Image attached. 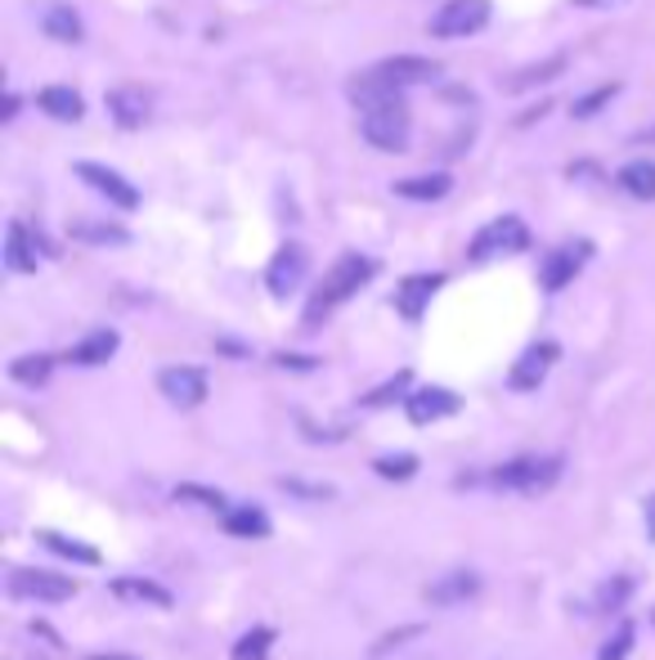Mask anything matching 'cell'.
Returning <instances> with one entry per match:
<instances>
[{
	"label": "cell",
	"instance_id": "cell-1",
	"mask_svg": "<svg viewBox=\"0 0 655 660\" xmlns=\"http://www.w3.org/2000/svg\"><path fill=\"white\" fill-rule=\"evenodd\" d=\"M373 274H377V261H373V257L346 252V257H342L333 270H328V274L319 279V288L310 292V301H305V314H301V319H305V328H319V323H323L328 314H333L337 306H346V301H351V297H355V292H360V288H364Z\"/></svg>",
	"mask_w": 655,
	"mask_h": 660
},
{
	"label": "cell",
	"instance_id": "cell-2",
	"mask_svg": "<svg viewBox=\"0 0 655 660\" xmlns=\"http://www.w3.org/2000/svg\"><path fill=\"white\" fill-rule=\"evenodd\" d=\"M562 472H566L562 454H516L512 463L490 472V486L503 494H543L562 481Z\"/></svg>",
	"mask_w": 655,
	"mask_h": 660
},
{
	"label": "cell",
	"instance_id": "cell-3",
	"mask_svg": "<svg viewBox=\"0 0 655 660\" xmlns=\"http://www.w3.org/2000/svg\"><path fill=\"white\" fill-rule=\"evenodd\" d=\"M360 113H364L360 118V131H364V140L373 149H382V153H404L409 149V140H413V113H409V103L400 94L377 99V103L360 108Z\"/></svg>",
	"mask_w": 655,
	"mask_h": 660
},
{
	"label": "cell",
	"instance_id": "cell-4",
	"mask_svg": "<svg viewBox=\"0 0 655 660\" xmlns=\"http://www.w3.org/2000/svg\"><path fill=\"white\" fill-rule=\"evenodd\" d=\"M6 589H10L14 602H41V607H59V602H72L81 593V584L72 576L37 571V567H14L10 580H6Z\"/></svg>",
	"mask_w": 655,
	"mask_h": 660
},
{
	"label": "cell",
	"instance_id": "cell-5",
	"mask_svg": "<svg viewBox=\"0 0 655 660\" xmlns=\"http://www.w3.org/2000/svg\"><path fill=\"white\" fill-rule=\"evenodd\" d=\"M525 248H530L525 220L521 216H498V220H490V226L472 239L467 257L472 261H494V257H512V252H525Z\"/></svg>",
	"mask_w": 655,
	"mask_h": 660
},
{
	"label": "cell",
	"instance_id": "cell-6",
	"mask_svg": "<svg viewBox=\"0 0 655 660\" xmlns=\"http://www.w3.org/2000/svg\"><path fill=\"white\" fill-rule=\"evenodd\" d=\"M490 23V0H445L441 10L431 14V37L441 41H458V37H472Z\"/></svg>",
	"mask_w": 655,
	"mask_h": 660
},
{
	"label": "cell",
	"instance_id": "cell-7",
	"mask_svg": "<svg viewBox=\"0 0 655 660\" xmlns=\"http://www.w3.org/2000/svg\"><path fill=\"white\" fill-rule=\"evenodd\" d=\"M158 391H162L175 409H198V404L206 400L211 382H206V369H198V364H171V369L158 373Z\"/></svg>",
	"mask_w": 655,
	"mask_h": 660
},
{
	"label": "cell",
	"instance_id": "cell-8",
	"mask_svg": "<svg viewBox=\"0 0 655 660\" xmlns=\"http://www.w3.org/2000/svg\"><path fill=\"white\" fill-rule=\"evenodd\" d=\"M77 180H85L94 193H103L113 207H122V211H131V207H140V189L127 180V176H118L113 167H99V162H77Z\"/></svg>",
	"mask_w": 655,
	"mask_h": 660
},
{
	"label": "cell",
	"instance_id": "cell-9",
	"mask_svg": "<svg viewBox=\"0 0 655 660\" xmlns=\"http://www.w3.org/2000/svg\"><path fill=\"white\" fill-rule=\"evenodd\" d=\"M588 257H593V243L588 239H575V243H562L557 252H548V257H543V288L562 292L588 266Z\"/></svg>",
	"mask_w": 655,
	"mask_h": 660
},
{
	"label": "cell",
	"instance_id": "cell-10",
	"mask_svg": "<svg viewBox=\"0 0 655 660\" xmlns=\"http://www.w3.org/2000/svg\"><path fill=\"white\" fill-rule=\"evenodd\" d=\"M562 360V347L557 342H534L516 364H512V373H507V387L512 391H534L543 378L553 373V364Z\"/></svg>",
	"mask_w": 655,
	"mask_h": 660
},
{
	"label": "cell",
	"instance_id": "cell-11",
	"mask_svg": "<svg viewBox=\"0 0 655 660\" xmlns=\"http://www.w3.org/2000/svg\"><path fill=\"white\" fill-rule=\"evenodd\" d=\"M458 409H463V400H458L454 391H445V387H417V391H409V400H404V413H409L413 427L454 418Z\"/></svg>",
	"mask_w": 655,
	"mask_h": 660
},
{
	"label": "cell",
	"instance_id": "cell-12",
	"mask_svg": "<svg viewBox=\"0 0 655 660\" xmlns=\"http://www.w3.org/2000/svg\"><path fill=\"white\" fill-rule=\"evenodd\" d=\"M305 270H310V252H305L301 243H288V248L274 252V261H270V270H265V288H270L274 297H288V292L301 288Z\"/></svg>",
	"mask_w": 655,
	"mask_h": 660
},
{
	"label": "cell",
	"instance_id": "cell-13",
	"mask_svg": "<svg viewBox=\"0 0 655 660\" xmlns=\"http://www.w3.org/2000/svg\"><path fill=\"white\" fill-rule=\"evenodd\" d=\"M373 72H377L386 86L409 90V86H426V81L441 77V63H435V59H422V54H395V59H382Z\"/></svg>",
	"mask_w": 655,
	"mask_h": 660
},
{
	"label": "cell",
	"instance_id": "cell-14",
	"mask_svg": "<svg viewBox=\"0 0 655 660\" xmlns=\"http://www.w3.org/2000/svg\"><path fill=\"white\" fill-rule=\"evenodd\" d=\"M476 593H481V576L467 571V567H458V571H450V576H441V580L426 584V602H431V607H463V602H472Z\"/></svg>",
	"mask_w": 655,
	"mask_h": 660
},
{
	"label": "cell",
	"instance_id": "cell-15",
	"mask_svg": "<svg viewBox=\"0 0 655 660\" xmlns=\"http://www.w3.org/2000/svg\"><path fill=\"white\" fill-rule=\"evenodd\" d=\"M108 118H113L122 131H140L149 122V94L140 86H118V90H108Z\"/></svg>",
	"mask_w": 655,
	"mask_h": 660
},
{
	"label": "cell",
	"instance_id": "cell-16",
	"mask_svg": "<svg viewBox=\"0 0 655 660\" xmlns=\"http://www.w3.org/2000/svg\"><path fill=\"white\" fill-rule=\"evenodd\" d=\"M108 593L122 598V602H144V607H158V611H171V607H175L171 589H167V584H158V580H144V576H118L113 584H108Z\"/></svg>",
	"mask_w": 655,
	"mask_h": 660
},
{
	"label": "cell",
	"instance_id": "cell-17",
	"mask_svg": "<svg viewBox=\"0 0 655 660\" xmlns=\"http://www.w3.org/2000/svg\"><path fill=\"white\" fill-rule=\"evenodd\" d=\"M441 283H445V274H409V279L395 288V310H400L404 319H422V310L431 306L435 292H441Z\"/></svg>",
	"mask_w": 655,
	"mask_h": 660
},
{
	"label": "cell",
	"instance_id": "cell-18",
	"mask_svg": "<svg viewBox=\"0 0 655 660\" xmlns=\"http://www.w3.org/2000/svg\"><path fill=\"white\" fill-rule=\"evenodd\" d=\"M118 333H113V328H99V333H90V338H81L63 360L68 364H77V369H94V364H108V360H113L118 356Z\"/></svg>",
	"mask_w": 655,
	"mask_h": 660
},
{
	"label": "cell",
	"instance_id": "cell-19",
	"mask_svg": "<svg viewBox=\"0 0 655 660\" xmlns=\"http://www.w3.org/2000/svg\"><path fill=\"white\" fill-rule=\"evenodd\" d=\"M37 243H32V234H28V226L23 220H10V234H6V270L10 274H32L37 270Z\"/></svg>",
	"mask_w": 655,
	"mask_h": 660
},
{
	"label": "cell",
	"instance_id": "cell-20",
	"mask_svg": "<svg viewBox=\"0 0 655 660\" xmlns=\"http://www.w3.org/2000/svg\"><path fill=\"white\" fill-rule=\"evenodd\" d=\"M41 32H46L50 41H59V46H77L85 28H81V19H77V10H72V6L54 0V6H46V10H41Z\"/></svg>",
	"mask_w": 655,
	"mask_h": 660
},
{
	"label": "cell",
	"instance_id": "cell-21",
	"mask_svg": "<svg viewBox=\"0 0 655 660\" xmlns=\"http://www.w3.org/2000/svg\"><path fill=\"white\" fill-rule=\"evenodd\" d=\"M615 184H619L628 198H637V202H655V162H651V158L624 162L619 176H615Z\"/></svg>",
	"mask_w": 655,
	"mask_h": 660
},
{
	"label": "cell",
	"instance_id": "cell-22",
	"mask_svg": "<svg viewBox=\"0 0 655 660\" xmlns=\"http://www.w3.org/2000/svg\"><path fill=\"white\" fill-rule=\"evenodd\" d=\"M37 103H41V113H50L54 122H81V113H85L81 94L68 90V86H46V90L37 94Z\"/></svg>",
	"mask_w": 655,
	"mask_h": 660
},
{
	"label": "cell",
	"instance_id": "cell-23",
	"mask_svg": "<svg viewBox=\"0 0 655 660\" xmlns=\"http://www.w3.org/2000/svg\"><path fill=\"white\" fill-rule=\"evenodd\" d=\"M450 176H409V180H395V193L400 198H413V202H435L450 193Z\"/></svg>",
	"mask_w": 655,
	"mask_h": 660
},
{
	"label": "cell",
	"instance_id": "cell-24",
	"mask_svg": "<svg viewBox=\"0 0 655 660\" xmlns=\"http://www.w3.org/2000/svg\"><path fill=\"white\" fill-rule=\"evenodd\" d=\"M221 526H225L230 534H239V539H265V534H270V517H265L261 508H230Z\"/></svg>",
	"mask_w": 655,
	"mask_h": 660
},
{
	"label": "cell",
	"instance_id": "cell-25",
	"mask_svg": "<svg viewBox=\"0 0 655 660\" xmlns=\"http://www.w3.org/2000/svg\"><path fill=\"white\" fill-rule=\"evenodd\" d=\"M41 543L50 548V553H59V558H68V562H81V567H99L103 558H99V548L94 543H81V539H68V534H41Z\"/></svg>",
	"mask_w": 655,
	"mask_h": 660
},
{
	"label": "cell",
	"instance_id": "cell-26",
	"mask_svg": "<svg viewBox=\"0 0 655 660\" xmlns=\"http://www.w3.org/2000/svg\"><path fill=\"white\" fill-rule=\"evenodd\" d=\"M274 638H279V633H274L270 624H256V629H248V633L234 642V651H230V656H234V660H270Z\"/></svg>",
	"mask_w": 655,
	"mask_h": 660
},
{
	"label": "cell",
	"instance_id": "cell-27",
	"mask_svg": "<svg viewBox=\"0 0 655 660\" xmlns=\"http://www.w3.org/2000/svg\"><path fill=\"white\" fill-rule=\"evenodd\" d=\"M50 373H54V360H50V356H19V360L10 364V378L23 382V387H46Z\"/></svg>",
	"mask_w": 655,
	"mask_h": 660
},
{
	"label": "cell",
	"instance_id": "cell-28",
	"mask_svg": "<svg viewBox=\"0 0 655 660\" xmlns=\"http://www.w3.org/2000/svg\"><path fill=\"white\" fill-rule=\"evenodd\" d=\"M562 72H566V54H553V59H543L538 68L516 72V77L507 81V90H530V86H543V81H553V77H562Z\"/></svg>",
	"mask_w": 655,
	"mask_h": 660
},
{
	"label": "cell",
	"instance_id": "cell-29",
	"mask_svg": "<svg viewBox=\"0 0 655 660\" xmlns=\"http://www.w3.org/2000/svg\"><path fill=\"white\" fill-rule=\"evenodd\" d=\"M628 598H633V580H628V576H611V580L597 589V611H624Z\"/></svg>",
	"mask_w": 655,
	"mask_h": 660
},
{
	"label": "cell",
	"instance_id": "cell-30",
	"mask_svg": "<svg viewBox=\"0 0 655 660\" xmlns=\"http://www.w3.org/2000/svg\"><path fill=\"white\" fill-rule=\"evenodd\" d=\"M633 642H637V624L633 620H624L606 642H602V651H597V660H628V651H633Z\"/></svg>",
	"mask_w": 655,
	"mask_h": 660
},
{
	"label": "cell",
	"instance_id": "cell-31",
	"mask_svg": "<svg viewBox=\"0 0 655 660\" xmlns=\"http://www.w3.org/2000/svg\"><path fill=\"white\" fill-rule=\"evenodd\" d=\"M72 239H81V243H127V230L94 226V220H72Z\"/></svg>",
	"mask_w": 655,
	"mask_h": 660
},
{
	"label": "cell",
	"instance_id": "cell-32",
	"mask_svg": "<svg viewBox=\"0 0 655 660\" xmlns=\"http://www.w3.org/2000/svg\"><path fill=\"white\" fill-rule=\"evenodd\" d=\"M409 382H413V373H395L386 387H377V391H369L364 396V404L369 409H382V404H395V400H409Z\"/></svg>",
	"mask_w": 655,
	"mask_h": 660
},
{
	"label": "cell",
	"instance_id": "cell-33",
	"mask_svg": "<svg viewBox=\"0 0 655 660\" xmlns=\"http://www.w3.org/2000/svg\"><path fill=\"white\" fill-rule=\"evenodd\" d=\"M175 499H180V503H202V508H211V512H230V508H225V494L211 490V486H180Z\"/></svg>",
	"mask_w": 655,
	"mask_h": 660
},
{
	"label": "cell",
	"instance_id": "cell-34",
	"mask_svg": "<svg viewBox=\"0 0 655 660\" xmlns=\"http://www.w3.org/2000/svg\"><path fill=\"white\" fill-rule=\"evenodd\" d=\"M279 486H283L288 494H296V499H333V494H337L328 481H301V477H283Z\"/></svg>",
	"mask_w": 655,
	"mask_h": 660
},
{
	"label": "cell",
	"instance_id": "cell-35",
	"mask_svg": "<svg viewBox=\"0 0 655 660\" xmlns=\"http://www.w3.org/2000/svg\"><path fill=\"white\" fill-rule=\"evenodd\" d=\"M373 468H377V477H391V481H409V477L417 472V459H413V454H395V459H377Z\"/></svg>",
	"mask_w": 655,
	"mask_h": 660
},
{
	"label": "cell",
	"instance_id": "cell-36",
	"mask_svg": "<svg viewBox=\"0 0 655 660\" xmlns=\"http://www.w3.org/2000/svg\"><path fill=\"white\" fill-rule=\"evenodd\" d=\"M615 90H619V86H602L597 94H588V99H580V103H575V118H593V108H597V103H606V99H611Z\"/></svg>",
	"mask_w": 655,
	"mask_h": 660
},
{
	"label": "cell",
	"instance_id": "cell-37",
	"mask_svg": "<svg viewBox=\"0 0 655 660\" xmlns=\"http://www.w3.org/2000/svg\"><path fill=\"white\" fill-rule=\"evenodd\" d=\"M417 633H422V624H409V629H395V633H391V638H382V642H377L373 651L382 656V651H391V647H400V642H409V638H417Z\"/></svg>",
	"mask_w": 655,
	"mask_h": 660
},
{
	"label": "cell",
	"instance_id": "cell-38",
	"mask_svg": "<svg viewBox=\"0 0 655 660\" xmlns=\"http://www.w3.org/2000/svg\"><path fill=\"white\" fill-rule=\"evenodd\" d=\"M274 364H283V369H314V360H305V356H274Z\"/></svg>",
	"mask_w": 655,
	"mask_h": 660
},
{
	"label": "cell",
	"instance_id": "cell-39",
	"mask_svg": "<svg viewBox=\"0 0 655 660\" xmlns=\"http://www.w3.org/2000/svg\"><path fill=\"white\" fill-rule=\"evenodd\" d=\"M642 521H646V534L655 539V494L646 499V508H642Z\"/></svg>",
	"mask_w": 655,
	"mask_h": 660
},
{
	"label": "cell",
	"instance_id": "cell-40",
	"mask_svg": "<svg viewBox=\"0 0 655 660\" xmlns=\"http://www.w3.org/2000/svg\"><path fill=\"white\" fill-rule=\"evenodd\" d=\"M575 6H584V10H615V6H624V0H575Z\"/></svg>",
	"mask_w": 655,
	"mask_h": 660
},
{
	"label": "cell",
	"instance_id": "cell-41",
	"mask_svg": "<svg viewBox=\"0 0 655 660\" xmlns=\"http://www.w3.org/2000/svg\"><path fill=\"white\" fill-rule=\"evenodd\" d=\"M0 118H6V122L19 118V94H6V113H0Z\"/></svg>",
	"mask_w": 655,
	"mask_h": 660
},
{
	"label": "cell",
	"instance_id": "cell-42",
	"mask_svg": "<svg viewBox=\"0 0 655 660\" xmlns=\"http://www.w3.org/2000/svg\"><path fill=\"white\" fill-rule=\"evenodd\" d=\"M90 660H135V656H122V651H108V656H90Z\"/></svg>",
	"mask_w": 655,
	"mask_h": 660
},
{
	"label": "cell",
	"instance_id": "cell-43",
	"mask_svg": "<svg viewBox=\"0 0 655 660\" xmlns=\"http://www.w3.org/2000/svg\"><path fill=\"white\" fill-rule=\"evenodd\" d=\"M651 620H655V616H651Z\"/></svg>",
	"mask_w": 655,
	"mask_h": 660
}]
</instances>
